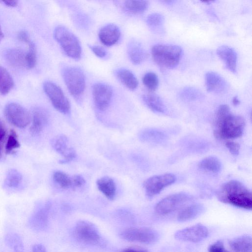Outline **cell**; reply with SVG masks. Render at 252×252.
<instances>
[{
  "label": "cell",
  "mask_w": 252,
  "mask_h": 252,
  "mask_svg": "<svg viewBox=\"0 0 252 252\" xmlns=\"http://www.w3.org/2000/svg\"><path fill=\"white\" fill-rule=\"evenodd\" d=\"M245 126L242 116L232 114L229 106L222 104L216 113L214 134L219 139L237 138L243 134Z\"/></svg>",
  "instance_id": "cell-1"
},
{
  "label": "cell",
  "mask_w": 252,
  "mask_h": 252,
  "mask_svg": "<svg viewBox=\"0 0 252 252\" xmlns=\"http://www.w3.org/2000/svg\"><path fill=\"white\" fill-rule=\"evenodd\" d=\"M217 196L222 203L246 210L252 208L251 191L237 180H230L224 183L219 189Z\"/></svg>",
  "instance_id": "cell-2"
},
{
  "label": "cell",
  "mask_w": 252,
  "mask_h": 252,
  "mask_svg": "<svg viewBox=\"0 0 252 252\" xmlns=\"http://www.w3.org/2000/svg\"><path fill=\"white\" fill-rule=\"evenodd\" d=\"M151 53L154 61L159 66L174 69L179 63L183 51L176 45L158 44L153 46Z\"/></svg>",
  "instance_id": "cell-3"
},
{
  "label": "cell",
  "mask_w": 252,
  "mask_h": 252,
  "mask_svg": "<svg viewBox=\"0 0 252 252\" xmlns=\"http://www.w3.org/2000/svg\"><path fill=\"white\" fill-rule=\"evenodd\" d=\"M56 40L65 53L70 58L77 60L81 55V47L76 36L68 29L62 26L56 27L54 32Z\"/></svg>",
  "instance_id": "cell-4"
},
{
  "label": "cell",
  "mask_w": 252,
  "mask_h": 252,
  "mask_svg": "<svg viewBox=\"0 0 252 252\" xmlns=\"http://www.w3.org/2000/svg\"><path fill=\"white\" fill-rule=\"evenodd\" d=\"M63 76L69 92L73 96L78 97L83 94L85 88V78L80 68L67 66L63 69Z\"/></svg>",
  "instance_id": "cell-5"
},
{
  "label": "cell",
  "mask_w": 252,
  "mask_h": 252,
  "mask_svg": "<svg viewBox=\"0 0 252 252\" xmlns=\"http://www.w3.org/2000/svg\"><path fill=\"white\" fill-rule=\"evenodd\" d=\"M120 237L124 240L146 244H153L159 239L158 233L148 227H129L120 233Z\"/></svg>",
  "instance_id": "cell-6"
},
{
  "label": "cell",
  "mask_w": 252,
  "mask_h": 252,
  "mask_svg": "<svg viewBox=\"0 0 252 252\" xmlns=\"http://www.w3.org/2000/svg\"><path fill=\"white\" fill-rule=\"evenodd\" d=\"M193 198L192 195L186 192L174 193L159 201L155 207V211L159 215H166L184 206Z\"/></svg>",
  "instance_id": "cell-7"
},
{
  "label": "cell",
  "mask_w": 252,
  "mask_h": 252,
  "mask_svg": "<svg viewBox=\"0 0 252 252\" xmlns=\"http://www.w3.org/2000/svg\"><path fill=\"white\" fill-rule=\"evenodd\" d=\"M43 89L56 109L64 114L69 113V102L62 89L58 85L52 82L46 81L43 84Z\"/></svg>",
  "instance_id": "cell-8"
},
{
  "label": "cell",
  "mask_w": 252,
  "mask_h": 252,
  "mask_svg": "<svg viewBox=\"0 0 252 252\" xmlns=\"http://www.w3.org/2000/svg\"><path fill=\"white\" fill-rule=\"evenodd\" d=\"M176 180L175 175L172 173L155 175L148 178L143 184L146 195L149 198L154 197Z\"/></svg>",
  "instance_id": "cell-9"
},
{
  "label": "cell",
  "mask_w": 252,
  "mask_h": 252,
  "mask_svg": "<svg viewBox=\"0 0 252 252\" xmlns=\"http://www.w3.org/2000/svg\"><path fill=\"white\" fill-rule=\"evenodd\" d=\"M74 234L77 240L87 244L96 243L100 239L96 226L88 220L78 221L75 225Z\"/></svg>",
  "instance_id": "cell-10"
},
{
  "label": "cell",
  "mask_w": 252,
  "mask_h": 252,
  "mask_svg": "<svg viewBox=\"0 0 252 252\" xmlns=\"http://www.w3.org/2000/svg\"><path fill=\"white\" fill-rule=\"evenodd\" d=\"M4 114L11 124L19 128L26 127L31 121L27 110L16 103L8 104L4 108Z\"/></svg>",
  "instance_id": "cell-11"
},
{
  "label": "cell",
  "mask_w": 252,
  "mask_h": 252,
  "mask_svg": "<svg viewBox=\"0 0 252 252\" xmlns=\"http://www.w3.org/2000/svg\"><path fill=\"white\" fill-rule=\"evenodd\" d=\"M208 235L207 228L202 224L198 223L178 230L174 237L180 241L197 243L205 239Z\"/></svg>",
  "instance_id": "cell-12"
},
{
  "label": "cell",
  "mask_w": 252,
  "mask_h": 252,
  "mask_svg": "<svg viewBox=\"0 0 252 252\" xmlns=\"http://www.w3.org/2000/svg\"><path fill=\"white\" fill-rule=\"evenodd\" d=\"M92 93L95 106L100 111L105 110L109 106L112 97L111 87L105 83H96L93 87Z\"/></svg>",
  "instance_id": "cell-13"
},
{
  "label": "cell",
  "mask_w": 252,
  "mask_h": 252,
  "mask_svg": "<svg viewBox=\"0 0 252 252\" xmlns=\"http://www.w3.org/2000/svg\"><path fill=\"white\" fill-rule=\"evenodd\" d=\"M50 207V203L47 202L44 206L37 209L28 220L29 227L36 231L45 230L48 224V215Z\"/></svg>",
  "instance_id": "cell-14"
},
{
  "label": "cell",
  "mask_w": 252,
  "mask_h": 252,
  "mask_svg": "<svg viewBox=\"0 0 252 252\" xmlns=\"http://www.w3.org/2000/svg\"><path fill=\"white\" fill-rule=\"evenodd\" d=\"M52 144L55 150L63 157L61 163L70 162L76 158V152L73 148L69 146L66 136H57L52 140Z\"/></svg>",
  "instance_id": "cell-15"
},
{
  "label": "cell",
  "mask_w": 252,
  "mask_h": 252,
  "mask_svg": "<svg viewBox=\"0 0 252 252\" xmlns=\"http://www.w3.org/2000/svg\"><path fill=\"white\" fill-rule=\"evenodd\" d=\"M205 85L208 92L215 94L223 93L228 88V83L219 74L207 72L205 76Z\"/></svg>",
  "instance_id": "cell-16"
},
{
  "label": "cell",
  "mask_w": 252,
  "mask_h": 252,
  "mask_svg": "<svg viewBox=\"0 0 252 252\" xmlns=\"http://www.w3.org/2000/svg\"><path fill=\"white\" fill-rule=\"evenodd\" d=\"M217 54L221 60L225 67L233 73L236 72L237 54L231 47L222 45L217 50Z\"/></svg>",
  "instance_id": "cell-17"
},
{
  "label": "cell",
  "mask_w": 252,
  "mask_h": 252,
  "mask_svg": "<svg viewBox=\"0 0 252 252\" xmlns=\"http://www.w3.org/2000/svg\"><path fill=\"white\" fill-rule=\"evenodd\" d=\"M121 32L117 26L113 24H107L101 28L98 32L100 41L105 45L110 46L119 40Z\"/></svg>",
  "instance_id": "cell-18"
},
{
  "label": "cell",
  "mask_w": 252,
  "mask_h": 252,
  "mask_svg": "<svg viewBox=\"0 0 252 252\" xmlns=\"http://www.w3.org/2000/svg\"><path fill=\"white\" fill-rule=\"evenodd\" d=\"M127 51L130 60L135 64L142 63L148 56L146 51L141 44L134 40L128 42Z\"/></svg>",
  "instance_id": "cell-19"
},
{
  "label": "cell",
  "mask_w": 252,
  "mask_h": 252,
  "mask_svg": "<svg viewBox=\"0 0 252 252\" xmlns=\"http://www.w3.org/2000/svg\"><path fill=\"white\" fill-rule=\"evenodd\" d=\"M205 210L204 206L200 203L191 204L182 209L178 214L177 220L180 222L192 220L202 214Z\"/></svg>",
  "instance_id": "cell-20"
},
{
  "label": "cell",
  "mask_w": 252,
  "mask_h": 252,
  "mask_svg": "<svg viewBox=\"0 0 252 252\" xmlns=\"http://www.w3.org/2000/svg\"><path fill=\"white\" fill-rule=\"evenodd\" d=\"M142 99L145 104L152 111L158 113H165L167 108L161 97L158 94L152 93L144 94Z\"/></svg>",
  "instance_id": "cell-21"
},
{
  "label": "cell",
  "mask_w": 252,
  "mask_h": 252,
  "mask_svg": "<svg viewBox=\"0 0 252 252\" xmlns=\"http://www.w3.org/2000/svg\"><path fill=\"white\" fill-rule=\"evenodd\" d=\"M48 115L47 112L41 108H34L33 111L31 132L36 134L40 132L47 124Z\"/></svg>",
  "instance_id": "cell-22"
},
{
  "label": "cell",
  "mask_w": 252,
  "mask_h": 252,
  "mask_svg": "<svg viewBox=\"0 0 252 252\" xmlns=\"http://www.w3.org/2000/svg\"><path fill=\"white\" fill-rule=\"evenodd\" d=\"M98 189L108 199L113 200L116 195V185L114 180L108 176H104L96 181Z\"/></svg>",
  "instance_id": "cell-23"
},
{
  "label": "cell",
  "mask_w": 252,
  "mask_h": 252,
  "mask_svg": "<svg viewBox=\"0 0 252 252\" xmlns=\"http://www.w3.org/2000/svg\"><path fill=\"white\" fill-rule=\"evenodd\" d=\"M252 241L251 236L244 235L232 239L229 243L233 252H252Z\"/></svg>",
  "instance_id": "cell-24"
},
{
  "label": "cell",
  "mask_w": 252,
  "mask_h": 252,
  "mask_svg": "<svg viewBox=\"0 0 252 252\" xmlns=\"http://www.w3.org/2000/svg\"><path fill=\"white\" fill-rule=\"evenodd\" d=\"M116 75L120 81L129 89L134 90L137 87L138 81L130 70L124 68L119 69L116 72Z\"/></svg>",
  "instance_id": "cell-25"
},
{
  "label": "cell",
  "mask_w": 252,
  "mask_h": 252,
  "mask_svg": "<svg viewBox=\"0 0 252 252\" xmlns=\"http://www.w3.org/2000/svg\"><path fill=\"white\" fill-rule=\"evenodd\" d=\"M146 23L150 29L154 32L162 34L164 33V17L158 13H153L148 16Z\"/></svg>",
  "instance_id": "cell-26"
},
{
  "label": "cell",
  "mask_w": 252,
  "mask_h": 252,
  "mask_svg": "<svg viewBox=\"0 0 252 252\" xmlns=\"http://www.w3.org/2000/svg\"><path fill=\"white\" fill-rule=\"evenodd\" d=\"M26 53L20 49H12L6 54V59L12 66L16 67L26 66Z\"/></svg>",
  "instance_id": "cell-27"
},
{
  "label": "cell",
  "mask_w": 252,
  "mask_h": 252,
  "mask_svg": "<svg viewBox=\"0 0 252 252\" xmlns=\"http://www.w3.org/2000/svg\"><path fill=\"white\" fill-rule=\"evenodd\" d=\"M198 166L203 170L216 173L220 171L221 163L217 158L210 156L201 160Z\"/></svg>",
  "instance_id": "cell-28"
},
{
  "label": "cell",
  "mask_w": 252,
  "mask_h": 252,
  "mask_svg": "<svg viewBox=\"0 0 252 252\" xmlns=\"http://www.w3.org/2000/svg\"><path fill=\"white\" fill-rule=\"evenodd\" d=\"M14 82L7 70L0 65V94L5 95L12 89Z\"/></svg>",
  "instance_id": "cell-29"
},
{
  "label": "cell",
  "mask_w": 252,
  "mask_h": 252,
  "mask_svg": "<svg viewBox=\"0 0 252 252\" xmlns=\"http://www.w3.org/2000/svg\"><path fill=\"white\" fill-rule=\"evenodd\" d=\"M149 6L146 0H126L125 2V9L133 14H141L144 12Z\"/></svg>",
  "instance_id": "cell-30"
},
{
  "label": "cell",
  "mask_w": 252,
  "mask_h": 252,
  "mask_svg": "<svg viewBox=\"0 0 252 252\" xmlns=\"http://www.w3.org/2000/svg\"><path fill=\"white\" fill-rule=\"evenodd\" d=\"M180 97L186 100L194 101L201 99L204 95L202 92L193 87H186L180 92Z\"/></svg>",
  "instance_id": "cell-31"
},
{
  "label": "cell",
  "mask_w": 252,
  "mask_h": 252,
  "mask_svg": "<svg viewBox=\"0 0 252 252\" xmlns=\"http://www.w3.org/2000/svg\"><path fill=\"white\" fill-rule=\"evenodd\" d=\"M54 181L62 189H73L72 176L61 171H56L53 174Z\"/></svg>",
  "instance_id": "cell-32"
},
{
  "label": "cell",
  "mask_w": 252,
  "mask_h": 252,
  "mask_svg": "<svg viewBox=\"0 0 252 252\" xmlns=\"http://www.w3.org/2000/svg\"><path fill=\"white\" fill-rule=\"evenodd\" d=\"M5 241L14 252H25L23 242L17 234L14 233L7 234L5 237Z\"/></svg>",
  "instance_id": "cell-33"
},
{
  "label": "cell",
  "mask_w": 252,
  "mask_h": 252,
  "mask_svg": "<svg viewBox=\"0 0 252 252\" xmlns=\"http://www.w3.org/2000/svg\"><path fill=\"white\" fill-rule=\"evenodd\" d=\"M139 136L143 141L155 142L159 141L164 135L161 132L155 129H148L141 132Z\"/></svg>",
  "instance_id": "cell-34"
},
{
  "label": "cell",
  "mask_w": 252,
  "mask_h": 252,
  "mask_svg": "<svg viewBox=\"0 0 252 252\" xmlns=\"http://www.w3.org/2000/svg\"><path fill=\"white\" fill-rule=\"evenodd\" d=\"M142 81L145 86L151 92L155 91L158 86V78L154 72L146 73L144 75Z\"/></svg>",
  "instance_id": "cell-35"
},
{
  "label": "cell",
  "mask_w": 252,
  "mask_h": 252,
  "mask_svg": "<svg viewBox=\"0 0 252 252\" xmlns=\"http://www.w3.org/2000/svg\"><path fill=\"white\" fill-rule=\"evenodd\" d=\"M29 51L26 56V66L28 68H33L36 63V56L34 44L30 41L29 43Z\"/></svg>",
  "instance_id": "cell-36"
},
{
  "label": "cell",
  "mask_w": 252,
  "mask_h": 252,
  "mask_svg": "<svg viewBox=\"0 0 252 252\" xmlns=\"http://www.w3.org/2000/svg\"><path fill=\"white\" fill-rule=\"evenodd\" d=\"M22 180V176L16 170L11 169L7 175L6 182L10 187H17Z\"/></svg>",
  "instance_id": "cell-37"
},
{
  "label": "cell",
  "mask_w": 252,
  "mask_h": 252,
  "mask_svg": "<svg viewBox=\"0 0 252 252\" xmlns=\"http://www.w3.org/2000/svg\"><path fill=\"white\" fill-rule=\"evenodd\" d=\"M20 145L18 140L15 131L11 130L7 139L5 145V152L7 154L10 153L14 150L20 147Z\"/></svg>",
  "instance_id": "cell-38"
},
{
  "label": "cell",
  "mask_w": 252,
  "mask_h": 252,
  "mask_svg": "<svg viewBox=\"0 0 252 252\" xmlns=\"http://www.w3.org/2000/svg\"><path fill=\"white\" fill-rule=\"evenodd\" d=\"M209 252H229L224 247L223 243L218 241L211 245L208 248Z\"/></svg>",
  "instance_id": "cell-39"
},
{
  "label": "cell",
  "mask_w": 252,
  "mask_h": 252,
  "mask_svg": "<svg viewBox=\"0 0 252 252\" xmlns=\"http://www.w3.org/2000/svg\"><path fill=\"white\" fill-rule=\"evenodd\" d=\"M225 146L229 152L234 156H237L239 153L240 149V145L234 141H229L226 142Z\"/></svg>",
  "instance_id": "cell-40"
},
{
  "label": "cell",
  "mask_w": 252,
  "mask_h": 252,
  "mask_svg": "<svg viewBox=\"0 0 252 252\" xmlns=\"http://www.w3.org/2000/svg\"><path fill=\"white\" fill-rule=\"evenodd\" d=\"M73 189L81 187L85 183L84 178L80 175L72 176Z\"/></svg>",
  "instance_id": "cell-41"
},
{
  "label": "cell",
  "mask_w": 252,
  "mask_h": 252,
  "mask_svg": "<svg viewBox=\"0 0 252 252\" xmlns=\"http://www.w3.org/2000/svg\"><path fill=\"white\" fill-rule=\"evenodd\" d=\"M89 47L94 54L99 58H103L105 57L106 54L105 49L101 46L97 45H89Z\"/></svg>",
  "instance_id": "cell-42"
},
{
  "label": "cell",
  "mask_w": 252,
  "mask_h": 252,
  "mask_svg": "<svg viewBox=\"0 0 252 252\" xmlns=\"http://www.w3.org/2000/svg\"><path fill=\"white\" fill-rule=\"evenodd\" d=\"M18 39L27 44L31 41L28 33L26 31L20 32L18 35Z\"/></svg>",
  "instance_id": "cell-43"
},
{
  "label": "cell",
  "mask_w": 252,
  "mask_h": 252,
  "mask_svg": "<svg viewBox=\"0 0 252 252\" xmlns=\"http://www.w3.org/2000/svg\"><path fill=\"white\" fill-rule=\"evenodd\" d=\"M6 128L4 124L0 120V142L2 143L6 135Z\"/></svg>",
  "instance_id": "cell-44"
},
{
  "label": "cell",
  "mask_w": 252,
  "mask_h": 252,
  "mask_svg": "<svg viewBox=\"0 0 252 252\" xmlns=\"http://www.w3.org/2000/svg\"><path fill=\"white\" fill-rule=\"evenodd\" d=\"M32 252H47L46 248L42 244H35L32 248Z\"/></svg>",
  "instance_id": "cell-45"
},
{
  "label": "cell",
  "mask_w": 252,
  "mask_h": 252,
  "mask_svg": "<svg viewBox=\"0 0 252 252\" xmlns=\"http://www.w3.org/2000/svg\"><path fill=\"white\" fill-rule=\"evenodd\" d=\"M121 252H149L148 251L134 248H127L123 250Z\"/></svg>",
  "instance_id": "cell-46"
},
{
  "label": "cell",
  "mask_w": 252,
  "mask_h": 252,
  "mask_svg": "<svg viewBox=\"0 0 252 252\" xmlns=\"http://www.w3.org/2000/svg\"><path fill=\"white\" fill-rule=\"evenodd\" d=\"M1 2L9 7H15L18 4V2L16 0H4Z\"/></svg>",
  "instance_id": "cell-47"
},
{
  "label": "cell",
  "mask_w": 252,
  "mask_h": 252,
  "mask_svg": "<svg viewBox=\"0 0 252 252\" xmlns=\"http://www.w3.org/2000/svg\"><path fill=\"white\" fill-rule=\"evenodd\" d=\"M232 103L233 105L235 106L238 105V104H240V101L237 96H235L233 98Z\"/></svg>",
  "instance_id": "cell-48"
},
{
  "label": "cell",
  "mask_w": 252,
  "mask_h": 252,
  "mask_svg": "<svg viewBox=\"0 0 252 252\" xmlns=\"http://www.w3.org/2000/svg\"><path fill=\"white\" fill-rule=\"evenodd\" d=\"M3 37H4V34L3 33L2 31L1 27L0 26V42L2 39Z\"/></svg>",
  "instance_id": "cell-49"
},
{
  "label": "cell",
  "mask_w": 252,
  "mask_h": 252,
  "mask_svg": "<svg viewBox=\"0 0 252 252\" xmlns=\"http://www.w3.org/2000/svg\"><path fill=\"white\" fill-rule=\"evenodd\" d=\"M1 143L0 142V156L1 155Z\"/></svg>",
  "instance_id": "cell-50"
}]
</instances>
